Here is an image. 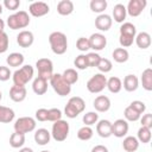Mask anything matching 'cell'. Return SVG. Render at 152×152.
I'll return each instance as SVG.
<instances>
[{
  "instance_id": "cell-1",
  "label": "cell",
  "mask_w": 152,
  "mask_h": 152,
  "mask_svg": "<svg viewBox=\"0 0 152 152\" xmlns=\"http://www.w3.org/2000/svg\"><path fill=\"white\" fill-rule=\"evenodd\" d=\"M49 44L55 55H64L68 50L66 36L61 31L51 32L49 36Z\"/></svg>"
},
{
  "instance_id": "cell-2",
  "label": "cell",
  "mask_w": 152,
  "mask_h": 152,
  "mask_svg": "<svg viewBox=\"0 0 152 152\" xmlns=\"http://www.w3.org/2000/svg\"><path fill=\"white\" fill-rule=\"evenodd\" d=\"M34 70L33 66L30 64L26 65H21V68L17 69L13 75H12V80H13V84L14 86H20V87H25L33 77Z\"/></svg>"
},
{
  "instance_id": "cell-3",
  "label": "cell",
  "mask_w": 152,
  "mask_h": 152,
  "mask_svg": "<svg viewBox=\"0 0 152 152\" xmlns=\"http://www.w3.org/2000/svg\"><path fill=\"white\" fill-rule=\"evenodd\" d=\"M86 109V102L82 97L80 96H72L69 99L65 108H64V114L69 119H75Z\"/></svg>"
},
{
  "instance_id": "cell-4",
  "label": "cell",
  "mask_w": 152,
  "mask_h": 152,
  "mask_svg": "<svg viewBox=\"0 0 152 152\" xmlns=\"http://www.w3.org/2000/svg\"><path fill=\"white\" fill-rule=\"evenodd\" d=\"M30 24V15L26 11H18L7 18V25L11 30L25 28Z\"/></svg>"
},
{
  "instance_id": "cell-5",
  "label": "cell",
  "mask_w": 152,
  "mask_h": 152,
  "mask_svg": "<svg viewBox=\"0 0 152 152\" xmlns=\"http://www.w3.org/2000/svg\"><path fill=\"white\" fill-rule=\"evenodd\" d=\"M50 86L59 96H66L71 91V86L63 78L62 74H53L49 80Z\"/></svg>"
},
{
  "instance_id": "cell-6",
  "label": "cell",
  "mask_w": 152,
  "mask_h": 152,
  "mask_svg": "<svg viewBox=\"0 0 152 152\" xmlns=\"http://www.w3.org/2000/svg\"><path fill=\"white\" fill-rule=\"evenodd\" d=\"M69 131H70V127H69V124L65 121V120H58V121H55L52 124V129H51V137L61 142V141H64L68 135H69Z\"/></svg>"
},
{
  "instance_id": "cell-7",
  "label": "cell",
  "mask_w": 152,
  "mask_h": 152,
  "mask_svg": "<svg viewBox=\"0 0 152 152\" xmlns=\"http://www.w3.org/2000/svg\"><path fill=\"white\" fill-rule=\"evenodd\" d=\"M106 86H107V77L101 72L93 75L87 82V89L91 94L101 93L106 88Z\"/></svg>"
},
{
  "instance_id": "cell-8",
  "label": "cell",
  "mask_w": 152,
  "mask_h": 152,
  "mask_svg": "<svg viewBox=\"0 0 152 152\" xmlns=\"http://www.w3.org/2000/svg\"><path fill=\"white\" fill-rule=\"evenodd\" d=\"M36 120L31 116H21L19 119L15 120L14 122V132L17 133H23V134H26V133H30L32 131L36 129Z\"/></svg>"
},
{
  "instance_id": "cell-9",
  "label": "cell",
  "mask_w": 152,
  "mask_h": 152,
  "mask_svg": "<svg viewBox=\"0 0 152 152\" xmlns=\"http://www.w3.org/2000/svg\"><path fill=\"white\" fill-rule=\"evenodd\" d=\"M36 68L38 70V76L49 81L53 75V64L49 58H39L36 62Z\"/></svg>"
},
{
  "instance_id": "cell-10",
  "label": "cell",
  "mask_w": 152,
  "mask_h": 152,
  "mask_svg": "<svg viewBox=\"0 0 152 152\" xmlns=\"http://www.w3.org/2000/svg\"><path fill=\"white\" fill-rule=\"evenodd\" d=\"M49 12H50V7L44 1H34V2L30 4V6H28V13L36 18L44 17Z\"/></svg>"
},
{
  "instance_id": "cell-11",
  "label": "cell",
  "mask_w": 152,
  "mask_h": 152,
  "mask_svg": "<svg viewBox=\"0 0 152 152\" xmlns=\"http://www.w3.org/2000/svg\"><path fill=\"white\" fill-rule=\"evenodd\" d=\"M146 5H147L146 0H129L126 6L127 14H129L131 17H139L145 10Z\"/></svg>"
},
{
  "instance_id": "cell-12",
  "label": "cell",
  "mask_w": 152,
  "mask_h": 152,
  "mask_svg": "<svg viewBox=\"0 0 152 152\" xmlns=\"http://www.w3.org/2000/svg\"><path fill=\"white\" fill-rule=\"evenodd\" d=\"M128 121L125 119H118L112 124V135L116 138H124L128 133Z\"/></svg>"
},
{
  "instance_id": "cell-13",
  "label": "cell",
  "mask_w": 152,
  "mask_h": 152,
  "mask_svg": "<svg viewBox=\"0 0 152 152\" xmlns=\"http://www.w3.org/2000/svg\"><path fill=\"white\" fill-rule=\"evenodd\" d=\"M89 44H90V49L95 50V51H101L106 48L107 45V38L104 34H102L101 32H96L93 33L89 38Z\"/></svg>"
},
{
  "instance_id": "cell-14",
  "label": "cell",
  "mask_w": 152,
  "mask_h": 152,
  "mask_svg": "<svg viewBox=\"0 0 152 152\" xmlns=\"http://www.w3.org/2000/svg\"><path fill=\"white\" fill-rule=\"evenodd\" d=\"M112 24H113L112 17L109 14H106V13L99 14L96 17V19H95V27L99 31H102V32L108 31L112 27Z\"/></svg>"
},
{
  "instance_id": "cell-15",
  "label": "cell",
  "mask_w": 152,
  "mask_h": 152,
  "mask_svg": "<svg viewBox=\"0 0 152 152\" xmlns=\"http://www.w3.org/2000/svg\"><path fill=\"white\" fill-rule=\"evenodd\" d=\"M34 42V36L31 31H27V30H23L18 33L17 36V43L20 48H30Z\"/></svg>"
},
{
  "instance_id": "cell-16",
  "label": "cell",
  "mask_w": 152,
  "mask_h": 152,
  "mask_svg": "<svg viewBox=\"0 0 152 152\" xmlns=\"http://www.w3.org/2000/svg\"><path fill=\"white\" fill-rule=\"evenodd\" d=\"M93 106H94V108H95L96 112L104 113V112L109 110L112 103H110V100H109L108 96H106V95H99V96L95 97V100L93 102Z\"/></svg>"
},
{
  "instance_id": "cell-17",
  "label": "cell",
  "mask_w": 152,
  "mask_h": 152,
  "mask_svg": "<svg viewBox=\"0 0 152 152\" xmlns=\"http://www.w3.org/2000/svg\"><path fill=\"white\" fill-rule=\"evenodd\" d=\"M96 133L101 138H109L112 135V122L109 120H99L96 122Z\"/></svg>"
},
{
  "instance_id": "cell-18",
  "label": "cell",
  "mask_w": 152,
  "mask_h": 152,
  "mask_svg": "<svg viewBox=\"0 0 152 152\" xmlns=\"http://www.w3.org/2000/svg\"><path fill=\"white\" fill-rule=\"evenodd\" d=\"M27 91L25 87H20V86H12L10 88V97L12 101L14 102H23L26 99Z\"/></svg>"
},
{
  "instance_id": "cell-19",
  "label": "cell",
  "mask_w": 152,
  "mask_h": 152,
  "mask_svg": "<svg viewBox=\"0 0 152 152\" xmlns=\"http://www.w3.org/2000/svg\"><path fill=\"white\" fill-rule=\"evenodd\" d=\"M122 87L128 93H132V91H135L139 87V78L134 75V74H129L127 76H125L124 78V83H122Z\"/></svg>"
},
{
  "instance_id": "cell-20",
  "label": "cell",
  "mask_w": 152,
  "mask_h": 152,
  "mask_svg": "<svg viewBox=\"0 0 152 152\" xmlns=\"http://www.w3.org/2000/svg\"><path fill=\"white\" fill-rule=\"evenodd\" d=\"M34 141L40 145V146H44V145H48L50 142V139H51V133L46 129V128H38L36 132H34Z\"/></svg>"
},
{
  "instance_id": "cell-21",
  "label": "cell",
  "mask_w": 152,
  "mask_h": 152,
  "mask_svg": "<svg viewBox=\"0 0 152 152\" xmlns=\"http://www.w3.org/2000/svg\"><path fill=\"white\" fill-rule=\"evenodd\" d=\"M32 90L37 95H44L48 91V81L40 76H37L32 82Z\"/></svg>"
},
{
  "instance_id": "cell-22",
  "label": "cell",
  "mask_w": 152,
  "mask_h": 152,
  "mask_svg": "<svg viewBox=\"0 0 152 152\" xmlns=\"http://www.w3.org/2000/svg\"><path fill=\"white\" fill-rule=\"evenodd\" d=\"M134 42H135V44L139 49L145 50V49L151 46V36H150V33H147L145 31L139 32V33H137V36L134 38Z\"/></svg>"
},
{
  "instance_id": "cell-23",
  "label": "cell",
  "mask_w": 152,
  "mask_h": 152,
  "mask_svg": "<svg viewBox=\"0 0 152 152\" xmlns=\"http://www.w3.org/2000/svg\"><path fill=\"white\" fill-rule=\"evenodd\" d=\"M139 141L137 139V137L133 135H127L125 137L124 141H122V147L126 152H135L139 148Z\"/></svg>"
},
{
  "instance_id": "cell-24",
  "label": "cell",
  "mask_w": 152,
  "mask_h": 152,
  "mask_svg": "<svg viewBox=\"0 0 152 152\" xmlns=\"http://www.w3.org/2000/svg\"><path fill=\"white\" fill-rule=\"evenodd\" d=\"M57 12L61 15H70L74 12V2L70 0H61L57 4Z\"/></svg>"
},
{
  "instance_id": "cell-25",
  "label": "cell",
  "mask_w": 152,
  "mask_h": 152,
  "mask_svg": "<svg viewBox=\"0 0 152 152\" xmlns=\"http://www.w3.org/2000/svg\"><path fill=\"white\" fill-rule=\"evenodd\" d=\"M126 15H127V11H126V6L122 5V4H116L113 8V19L116 21V23H120L122 24L126 19Z\"/></svg>"
},
{
  "instance_id": "cell-26",
  "label": "cell",
  "mask_w": 152,
  "mask_h": 152,
  "mask_svg": "<svg viewBox=\"0 0 152 152\" xmlns=\"http://www.w3.org/2000/svg\"><path fill=\"white\" fill-rule=\"evenodd\" d=\"M24 55L20 52H12L7 56L6 58V63L8 64V66H13V68H18L21 66L24 63Z\"/></svg>"
},
{
  "instance_id": "cell-27",
  "label": "cell",
  "mask_w": 152,
  "mask_h": 152,
  "mask_svg": "<svg viewBox=\"0 0 152 152\" xmlns=\"http://www.w3.org/2000/svg\"><path fill=\"white\" fill-rule=\"evenodd\" d=\"M15 113L12 108L6 106H0V122L1 124H10L13 121Z\"/></svg>"
},
{
  "instance_id": "cell-28",
  "label": "cell",
  "mask_w": 152,
  "mask_h": 152,
  "mask_svg": "<svg viewBox=\"0 0 152 152\" xmlns=\"http://www.w3.org/2000/svg\"><path fill=\"white\" fill-rule=\"evenodd\" d=\"M106 88H108V90L113 94H118L121 89H122V81L116 77V76H112L110 78L107 80V86Z\"/></svg>"
},
{
  "instance_id": "cell-29",
  "label": "cell",
  "mask_w": 152,
  "mask_h": 152,
  "mask_svg": "<svg viewBox=\"0 0 152 152\" xmlns=\"http://www.w3.org/2000/svg\"><path fill=\"white\" fill-rule=\"evenodd\" d=\"M140 81H141L142 88L145 90H147V91L152 90V69L151 68H147L142 71Z\"/></svg>"
},
{
  "instance_id": "cell-30",
  "label": "cell",
  "mask_w": 152,
  "mask_h": 152,
  "mask_svg": "<svg viewBox=\"0 0 152 152\" xmlns=\"http://www.w3.org/2000/svg\"><path fill=\"white\" fill-rule=\"evenodd\" d=\"M120 36H127L131 38H135L137 36V27L135 25H133L132 23H122V25L120 26Z\"/></svg>"
},
{
  "instance_id": "cell-31",
  "label": "cell",
  "mask_w": 152,
  "mask_h": 152,
  "mask_svg": "<svg viewBox=\"0 0 152 152\" xmlns=\"http://www.w3.org/2000/svg\"><path fill=\"white\" fill-rule=\"evenodd\" d=\"M112 57H113V59H114L116 63H125V62L128 61L129 53H128V51H127L126 49H124V48H116V49H114V51H113V53H112Z\"/></svg>"
},
{
  "instance_id": "cell-32",
  "label": "cell",
  "mask_w": 152,
  "mask_h": 152,
  "mask_svg": "<svg viewBox=\"0 0 152 152\" xmlns=\"http://www.w3.org/2000/svg\"><path fill=\"white\" fill-rule=\"evenodd\" d=\"M25 144V134L23 133H12L10 137V145L13 148H21Z\"/></svg>"
},
{
  "instance_id": "cell-33",
  "label": "cell",
  "mask_w": 152,
  "mask_h": 152,
  "mask_svg": "<svg viewBox=\"0 0 152 152\" xmlns=\"http://www.w3.org/2000/svg\"><path fill=\"white\" fill-rule=\"evenodd\" d=\"M108 4L106 0H91L89 2V7L93 12L95 13H99V14H102L104 12V10L107 8Z\"/></svg>"
},
{
  "instance_id": "cell-34",
  "label": "cell",
  "mask_w": 152,
  "mask_h": 152,
  "mask_svg": "<svg viewBox=\"0 0 152 152\" xmlns=\"http://www.w3.org/2000/svg\"><path fill=\"white\" fill-rule=\"evenodd\" d=\"M151 137H152V133H151V129L147 128V127H140L138 129V134H137V139L139 142H142V144H147L151 141Z\"/></svg>"
},
{
  "instance_id": "cell-35",
  "label": "cell",
  "mask_w": 152,
  "mask_h": 152,
  "mask_svg": "<svg viewBox=\"0 0 152 152\" xmlns=\"http://www.w3.org/2000/svg\"><path fill=\"white\" fill-rule=\"evenodd\" d=\"M62 76H63V78H64L70 86L75 84V83L78 81V74H77V71H76L75 69H72V68L65 69V70L63 71Z\"/></svg>"
},
{
  "instance_id": "cell-36",
  "label": "cell",
  "mask_w": 152,
  "mask_h": 152,
  "mask_svg": "<svg viewBox=\"0 0 152 152\" xmlns=\"http://www.w3.org/2000/svg\"><path fill=\"white\" fill-rule=\"evenodd\" d=\"M93 134H94V131L90 126H83L77 131V138L82 141L90 140L93 138Z\"/></svg>"
},
{
  "instance_id": "cell-37",
  "label": "cell",
  "mask_w": 152,
  "mask_h": 152,
  "mask_svg": "<svg viewBox=\"0 0 152 152\" xmlns=\"http://www.w3.org/2000/svg\"><path fill=\"white\" fill-rule=\"evenodd\" d=\"M82 121L84 126H93L99 121V114L96 112H88L83 115Z\"/></svg>"
},
{
  "instance_id": "cell-38",
  "label": "cell",
  "mask_w": 152,
  "mask_h": 152,
  "mask_svg": "<svg viewBox=\"0 0 152 152\" xmlns=\"http://www.w3.org/2000/svg\"><path fill=\"white\" fill-rule=\"evenodd\" d=\"M124 116H125V120L126 121H138L139 119H140V114L138 113V112H135L132 107H126L125 108V110H124Z\"/></svg>"
},
{
  "instance_id": "cell-39",
  "label": "cell",
  "mask_w": 152,
  "mask_h": 152,
  "mask_svg": "<svg viewBox=\"0 0 152 152\" xmlns=\"http://www.w3.org/2000/svg\"><path fill=\"white\" fill-rule=\"evenodd\" d=\"M96 68L99 69V71H100L101 74L104 75L106 72H109V71L112 70L113 64H112V62H110L108 58H102V57H101V59H100V62H99V64H97Z\"/></svg>"
},
{
  "instance_id": "cell-40",
  "label": "cell",
  "mask_w": 152,
  "mask_h": 152,
  "mask_svg": "<svg viewBox=\"0 0 152 152\" xmlns=\"http://www.w3.org/2000/svg\"><path fill=\"white\" fill-rule=\"evenodd\" d=\"M74 65L76 66V69H80V70H84V69L89 68V66H88V62H87L86 55H83V53L78 55V56L75 58V61H74Z\"/></svg>"
},
{
  "instance_id": "cell-41",
  "label": "cell",
  "mask_w": 152,
  "mask_h": 152,
  "mask_svg": "<svg viewBox=\"0 0 152 152\" xmlns=\"http://www.w3.org/2000/svg\"><path fill=\"white\" fill-rule=\"evenodd\" d=\"M62 110L58 109V108H50L48 109V121H51V122H55V121H58L62 119Z\"/></svg>"
},
{
  "instance_id": "cell-42",
  "label": "cell",
  "mask_w": 152,
  "mask_h": 152,
  "mask_svg": "<svg viewBox=\"0 0 152 152\" xmlns=\"http://www.w3.org/2000/svg\"><path fill=\"white\" fill-rule=\"evenodd\" d=\"M76 48L77 50H80L81 52H86L90 49V44H89V39L86 37H80L76 42Z\"/></svg>"
},
{
  "instance_id": "cell-43",
  "label": "cell",
  "mask_w": 152,
  "mask_h": 152,
  "mask_svg": "<svg viewBox=\"0 0 152 152\" xmlns=\"http://www.w3.org/2000/svg\"><path fill=\"white\" fill-rule=\"evenodd\" d=\"M87 57V62H88V66H97L100 59H101V56L97 53V52H89L86 55Z\"/></svg>"
},
{
  "instance_id": "cell-44",
  "label": "cell",
  "mask_w": 152,
  "mask_h": 152,
  "mask_svg": "<svg viewBox=\"0 0 152 152\" xmlns=\"http://www.w3.org/2000/svg\"><path fill=\"white\" fill-rule=\"evenodd\" d=\"M10 45V38L7 36L6 32H1L0 33V53H4L7 51Z\"/></svg>"
},
{
  "instance_id": "cell-45",
  "label": "cell",
  "mask_w": 152,
  "mask_h": 152,
  "mask_svg": "<svg viewBox=\"0 0 152 152\" xmlns=\"http://www.w3.org/2000/svg\"><path fill=\"white\" fill-rule=\"evenodd\" d=\"M129 107H132L135 112H138L140 115L146 110V104L142 102V101H139V100H135V101H132Z\"/></svg>"
},
{
  "instance_id": "cell-46",
  "label": "cell",
  "mask_w": 152,
  "mask_h": 152,
  "mask_svg": "<svg viewBox=\"0 0 152 152\" xmlns=\"http://www.w3.org/2000/svg\"><path fill=\"white\" fill-rule=\"evenodd\" d=\"M2 6L10 11H17L20 6V0H4Z\"/></svg>"
},
{
  "instance_id": "cell-47",
  "label": "cell",
  "mask_w": 152,
  "mask_h": 152,
  "mask_svg": "<svg viewBox=\"0 0 152 152\" xmlns=\"http://www.w3.org/2000/svg\"><path fill=\"white\" fill-rule=\"evenodd\" d=\"M11 76H12V72H11L10 68L5 66V65H0V81H2V82L8 81Z\"/></svg>"
},
{
  "instance_id": "cell-48",
  "label": "cell",
  "mask_w": 152,
  "mask_h": 152,
  "mask_svg": "<svg viewBox=\"0 0 152 152\" xmlns=\"http://www.w3.org/2000/svg\"><path fill=\"white\" fill-rule=\"evenodd\" d=\"M140 122H141L142 127H147L151 129L152 128V114L147 113V114H144L142 116H140Z\"/></svg>"
},
{
  "instance_id": "cell-49",
  "label": "cell",
  "mask_w": 152,
  "mask_h": 152,
  "mask_svg": "<svg viewBox=\"0 0 152 152\" xmlns=\"http://www.w3.org/2000/svg\"><path fill=\"white\" fill-rule=\"evenodd\" d=\"M36 120L40 121V122H44V121H48V109L46 108H39L36 110Z\"/></svg>"
},
{
  "instance_id": "cell-50",
  "label": "cell",
  "mask_w": 152,
  "mask_h": 152,
  "mask_svg": "<svg viewBox=\"0 0 152 152\" xmlns=\"http://www.w3.org/2000/svg\"><path fill=\"white\" fill-rule=\"evenodd\" d=\"M91 152H109L104 145H96L91 148Z\"/></svg>"
},
{
  "instance_id": "cell-51",
  "label": "cell",
  "mask_w": 152,
  "mask_h": 152,
  "mask_svg": "<svg viewBox=\"0 0 152 152\" xmlns=\"http://www.w3.org/2000/svg\"><path fill=\"white\" fill-rule=\"evenodd\" d=\"M19 152H33V150L31 147H21L19 150Z\"/></svg>"
},
{
  "instance_id": "cell-52",
  "label": "cell",
  "mask_w": 152,
  "mask_h": 152,
  "mask_svg": "<svg viewBox=\"0 0 152 152\" xmlns=\"http://www.w3.org/2000/svg\"><path fill=\"white\" fill-rule=\"evenodd\" d=\"M4 28H5V21L0 18V33H1V32H5Z\"/></svg>"
},
{
  "instance_id": "cell-53",
  "label": "cell",
  "mask_w": 152,
  "mask_h": 152,
  "mask_svg": "<svg viewBox=\"0 0 152 152\" xmlns=\"http://www.w3.org/2000/svg\"><path fill=\"white\" fill-rule=\"evenodd\" d=\"M1 13H2V4H0V15H1Z\"/></svg>"
},
{
  "instance_id": "cell-54",
  "label": "cell",
  "mask_w": 152,
  "mask_h": 152,
  "mask_svg": "<svg viewBox=\"0 0 152 152\" xmlns=\"http://www.w3.org/2000/svg\"><path fill=\"white\" fill-rule=\"evenodd\" d=\"M1 99H2V94H1V91H0V101H1Z\"/></svg>"
},
{
  "instance_id": "cell-55",
  "label": "cell",
  "mask_w": 152,
  "mask_h": 152,
  "mask_svg": "<svg viewBox=\"0 0 152 152\" xmlns=\"http://www.w3.org/2000/svg\"><path fill=\"white\" fill-rule=\"evenodd\" d=\"M40 152H50V151H48V150H43V151H40Z\"/></svg>"
}]
</instances>
